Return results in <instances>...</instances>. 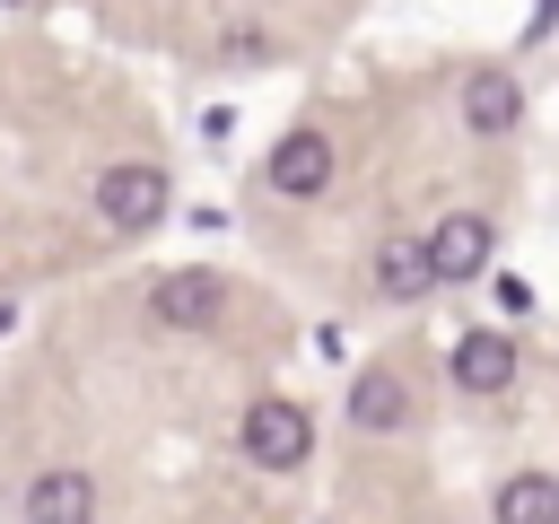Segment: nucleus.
Segmentation results:
<instances>
[{"mask_svg": "<svg viewBox=\"0 0 559 524\" xmlns=\"http://www.w3.org/2000/svg\"><path fill=\"white\" fill-rule=\"evenodd\" d=\"M498 524H559V480L550 472H515L498 489Z\"/></svg>", "mask_w": 559, "mask_h": 524, "instance_id": "obj_11", "label": "nucleus"}, {"mask_svg": "<svg viewBox=\"0 0 559 524\" xmlns=\"http://www.w3.org/2000/svg\"><path fill=\"white\" fill-rule=\"evenodd\" d=\"M26 524H96V480L70 472V463L35 472L26 480Z\"/></svg>", "mask_w": 559, "mask_h": 524, "instance_id": "obj_6", "label": "nucleus"}, {"mask_svg": "<svg viewBox=\"0 0 559 524\" xmlns=\"http://www.w3.org/2000/svg\"><path fill=\"white\" fill-rule=\"evenodd\" d=\"M166 201H175V183H166V166H148V157H122V166L96 175V218H105L114 236H148V227L166 218Z\"/></svg>", "mask_w": 559, "mask_h": 524, "instance_id": "obj_1", "label": "nucleus"}, {"mask_svg": "<svg viewBox=\"0 0 559 524\" xmlns=\"http://www.w3.org/2000/svg\"><path fill=\"white\" fill-rule=\"evenodd\" d=\"M349 419H358V428H376V437H384V428H402V419H411V384H402L393 367H367V376L349 384Z\"/></svg>", "mask_w": 559, "mask_h": 524, "instance_id": "obj_10", "label": "nucleus"}, {"mask_svg": "<svg viewBox=\"0 0 559 524\" xmlns=\"http://www.w3.org/2000/svg\"><path fill=\"white\" fill-rule=\"evenodd\" d=\"M376 288H384L393 306H411V297H428V288H437V262H428V236H384V245H376Z\"/></svg>", "mask_w": 559, "mask_h": 524, "instance_id": "obj_8", "label": "nucleus"}, {"mask_svg": "<svg viewBox=\"0 0 559 524\" xmlns=\"http://www.w3.org/2000/svg\"><path fill=\"white\" fill-rule=\"evenodd\" d=\"M507 376H515V341L507 332H463L454 341V384L463 393H498Z\"/></svg>", "mask_w": 559, "mask_h": 524, "instance_id": "obj_9", "label": "nucleus"}, {"mask_svg": "<svg viewBox=\"0 0 559 524\" xmlns=\"http://www.w3.org/2000/svg\"><path fill=\"white\" fill-rule=\"evenodd\" d=\"M489 218L480 210H445L437 227H428V262H437V279H480L489 271Z\"/></svg>", "mask_w": 559, "mask_h": 524, "instance_id": "obj_4", "label": "nucleus"}, {"mask_svg": "<svg viewBox=\"0 0 559 524\" xmlns=\"http://www.w3.org/2000/svg\"><path fill=\"white\" fill-rule=\"evenodd\" d=\"M236 445H245V463H262V472H297V463L314 454V419H306L297 402L262 393V402L236 419Z\"/></svg>", "mask_w": 559, "mask_h": 524, "instance_id": "obj_2", "label": "nucleus"}, {"mask_svg": "<svg viewBox=\"0 0 559 524\" xmlns=\"http://www.w3.org/2000/svg\"><path fill=\"white\" fill-rule=\"evenodd\" d=\"M148 314L175 323V332H210V323L227 314V279H218V271H166V279L148 288Z\"/></svg>", "mask_w": 559, "mask_h": 524, "instance_id": "obj_3", "label": "nucleus"}, {"mask_svg": "<svg viewBox=\"0 0 559 524\" xmlns=\"http://www.w3.org/2000/svg\"><path fill=\"white\" fill-rule=\"evenodd\" d=\"M271 192H288V201H314L323 183H332V140L323 131H288L280 148H271Z\"/></svg>", "mask_w": 559, "mask_h": 524, "instance_id": "obj_5", "label": "nucleus"}, {"mask_svg": "<svg viewBox=\"0 0 559 524\" xmlns=\"http://www.w3.org/2000/svg\"><path fill=\"white\" fill-rule=\"evenodd\" d=\"M524 306H533V288H524V271H507V279H498V314H524Z\"/></svg>", "mask_w": 559, "mask_h": 524, "instance_id": "obj_12", "label": "nucleus"}, {"mask_svg": "<svg viewBox=\"0 0 559 524\" xmlns=\"http://www.w3.org/2000/svg\"><path fill=\"white\" fill-rule=\"evenodd\" d=\"M463 122H472L480 140L515 131V122H524V87H515L507 70H472V79H463Z\"/></svg>", "mask_w": 559, "mask_h": 524, "instance_id": "obj_7", "label": "nucleus"}]
</instances>
